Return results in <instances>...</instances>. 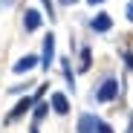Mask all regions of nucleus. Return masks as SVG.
<instances>
[{
  "mask_svg": "<svg viewBox=\"0 0 133 133\" xmlns=\"http://www.w3.org/2000/svg\"><path fill=\"white\" fill-rule=\"evenodd\" d=\"M116 96H119V81H116V78H107L98 90H96V101H101V104H104V101H113Z\"/></svg>",
  "mask_w": 133,
  "mask_h": 133,
  "instance_id": "1",
  "label": "nucleus"
},
{
  "mask_svg": "<svg viewBox=\"0 0 133 133\" xmlns=\"http://www.w3.org/2000/svg\"><path fill=\"white\" fill-rule=\"evenodd\" d=\"M35 101H38V98H32V96H26V98H20V101L15 104V110H12V113L6 116V124H12V122H17L20 116H23V113H29V110L35 107Z\"/></svg>",
  "mask_w": 133,
  "mask_h": 133,
  "instance_id": "2",
  "label": "nucleus"
},
{
  "mask_svg": "<svg viewBox=\"0 0 133 133\" xmlns=\"http://www.w3.org/2000/svg\"><path fill=\"white\" fill-rule=\"evenodd\" d=\"M101 119H96L93 113H81L78 116V133H98Z\"/></svg>",
  "mask_w": 133,
  "mask_h": 133,
  "instance_id": "3",
  "label": "nucleus"
},
{
  "mask_svg": "<svg viewBox=\"0 0 133 133\" xmlns=\"http://www.w3.org/2000/svg\"><path fill=\"white\" fill-rule=\"evenodd\" d=\"M55 61V35H46L43 38V70H49V64Z\"/></svg>",
  "mask_w": 133,
  "mask_h": 133,
  "instance_id": "4",
  "label": "nucleus"
},
{
  "mask_svg": "<svg viewBox=\"0 0 133 133\" xmlns=\"http://www.w3.org/2000/svg\"><path fill=\"white\" fill-rule=\"evenodd\" d=\"M23 26H26V32H35V29L41 26V12L26 9V15H23Z\"/></svg>",
  "mask_w": 133,
  "mask_h": 133,
  "instance_id": "5",
  "label": "nucleus"
},
{
  "mask_svg": "<svg viewBox=\"0 0 133 133\" xmlns=\"http://www.w3.org/2000/svg\"><path fill=\"white\" fill-rule=\"evenodd\" d=\"M52 110H55V113H61V116L70 113V101H66L64 93H55V96H52Z\"/></svg>",
  "mask_w": 133,
  "mask_h": 133,
  "instance_id": "6",
  "label": "nucleus"
},
{
  "mask_svg": "<svg viewBox=\"0 0 133 133\" xmlns=\"http://www.w3.org/2000/svg\"><path fill=\"white\" fill-rule=\"evenodd\" d=\"M35 64H38V58L35 55H26V58H20L15 64V72H29V70H35Z\"/></svg>",
  "mask_w": 133,
  "mask_h": 133,
  "instance_id": "7",
  "label": "nucleus"
},
{
  "mask_svg": "<svg viewBox=\"0 0 133 133\" xmlns=\"http://www.w3.org/2000/svg\"><path fill=\"white\" fill-rule=\"evenodd\" d=\"M110 26H113L110 15H96V17H93V29H96V32H107Z\"/></svg>",
  "mask_w": 133,
  "mask_h": 133,
  "instance_id": "8",
  "label": "nucleus"
},
{
  "mask_svg": "<svg viewBox=\"0 0 133 133\" xmlns=\"http://www.w3.org/2000/svg\"><path fill=\"white\" fill-rule=\"evenodd\" d=\"M46 110H49V104H46V101H35V113H32V116H35V124H38L43 116H46Z\"/></svg>",
  "mask_w": 133,
  "mask_h": 133,
  "instance_id": "9",
  "label": "nucleus"
},
{
  "mask_svg": "<svg viewBox=\"0 0 133 133\" xmlns=\"http://www.w3.org/2000/svg\"><path fill=\"white\" fill-rule=\"evenodd\" d=\"M81 70H90V49H81Z\"/></svg>",
  "mask_w": 133,
  "mask_h": 133,
  "instance_id": "10",
  "label": "nucleus"
},
{
  "mask_svg": "<svg viewBox=\"0 0 133 133\" xmlns=\"http://www.w3.org/2000/svg\"><path fill=\"white\" fill-rule=\"evenodd\" d=\"M61 66H64V75H66V81H70V87H72V66L66 64V58H61Z\"/></svg>",
  "mask_w": 133,
  "mask_h": 133,
  "instance_id": "11",
  "label": "nucleus"
},
{
  "mask_svg": "<svg viewBox=\"0 0 133 133\" xmlns=\"http://www.w3.org/2000/svg\"><path fill=\"white\" fill-rule=\"evenodd\" d=\"M41 3H43V9H46L49 17H55V6H52V0H41Z\"/></svg>",
  "mask_w": 133,
  "mask_h": 133,
  "instance_id": "12",
  "label": "nucleus"
},
{
  "mask_svg": "<svg viewBox=\"0 0 133 133\" xmlns=\"http://www.w3.org/2000/svg\"><path fill=\"white\" fill-rule=\"evenodd\" d=\"M98 133H113V127H110L107 122H101V124H98Z\"/></svg>",
  "mask_w": 133,
  "mask_h": 133,
  "instance_id": "13",
  "label": "nucleus"
},
{
  "mask_svg": "<svg viewBox=\"0 0 133 133\" xmlns=\"http://www.w3.org/2000/svg\"><path fill=\"white\" fill-rule=\"evenodd\" d=\"M124 61H127V66L133 70V55H130V52H124Z\"/></svg>",
  "mask_w": 133,
  "mask_h": 133,
  "instance_id": "14",
  "label": "nucleus"
},
{
  "mask_svg": "<svg viewBox=\"0 0 133 133\" xmlns=\"http://www.w3.org/2000/svg\"><path fill=\"white\" fill-rule=\"evenodd\" d=\"M127 17L133 20V0H130V3H127Z\"/></svg>",
  "mask_w": 133,
  "mask_h": 133,
  "instance_id": "15",
  "label": "nucleus"
},
{
  "mask_svg": "<svg viewBox=\"0 0 133 133\" xmlns=\"http://www.w3.org/2000/svg\"><path fill=\"white\" fill-rule=\"evenodd\" d=\"M61 3H64V6H72V3H78V0H61Z\"/></svg>",
  "mask_w": 133,
  "mask_h": 133,
  "instance_id": "16",
  "label": "nucleus"
},
{
  "mask_svg": "<svg viewBox=\"0 0 133 133\" xmlns=\"http://www.w3.org/2000/svg\"><path fill=\"white\" fill-rule=\"evenodd\" d=\"M15 3V0H0V6H12Z\"/></svg>",
  "mask_w": 133,
  "mask_h": 133,
  "instance_id": "17",
  "label": "nucleus"
},
{
  "mask_svg": "<svg viewBox=\"0 0 133 133\" xmlns=\"http://www.w3.org/2000/svg\"><path fill=\"white\" fill-rule=\"evenodd\" d=\"M29 133H41V130H38V124H32V127H29Z\"/></svg>",
  "mask_w": 133,
  "mask_h": 133,
  "instance_id": "18",
  "label": "nucleus"
},
{
  "mask_svg": "<svg viewBox=\"0 0 133 133\" xmlns=\"http://www.w3.org/2000/svg\"><path fill=\"white\" fill-rule=\"evenodd\" d=\"M127 133H133V116H130V124H127Z\"/></svg>",
  "mask_w": 133,
  "mask_h": 133,
  "instance_id": "19",
  "label": "nucleus"
},
{
  "mask_svg": "<svg viewBox=\"0 0 133 133\" xmlns=\"http://www.w3.org/2000/svg\"><path fill=\"white\" fill-rule=\"evenodd\" d=\"M87 3H93V6H98V3H104V0H87Z\"/></svg>",
  "mask_w": 133,
  "mask_h": 133,
  "instance_id": "20",
  "label": "nucleus"
}]
</instances>
